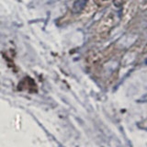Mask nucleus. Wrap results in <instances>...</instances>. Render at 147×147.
I'll use <instances>...</instances> for the list:
<instances>
[{"instance_id": "20e7f679", "label": "nucleus", "mask_w": 147, "mask_h": 147, "mask_svg": "<svg viewBox=\"0 0 147 147\" xmlns=\"http://www.w3.org/2000/svg\"><path fill=\"white\" fill-rule=\"evenodd\" d=\"M105 1H107V0H105Z\"/></svg>"}, {"instance_id": "7ed1b4c3", "label": "nucleus", "mask_w": 147, "mask_h": 147, "mask_svg": "<svg viewBox=\"0 0 147 147\" xmlns=\"http://www.w3.org/2000/svg\"><path fill=\"white\" fill-rule=\"evenodd\" d=\"M145 63H147V60H146V62H145Z\"/></svg>"}, {"instance_id": "f257e3e1", "label": "nucleus", "mask_w": 147, "mask_h": 147, "mask_svg": "<svg viewBox=\"0 0 147 147\" xmlns=\"http://www.w3.org/2000/svg\"><path fill=\"white\" fill-rule=\"evenodd\" d=\"M88 0H76V2L74 3L73 7H72V11L74 14H78L80 13L83 9L85 8L86 5Z\"/></svg>"}, {"instance_id": "f03ea898", "label": "nucleus", "mask_w": 147, "mask_h": 147, "mask_svg": "<svg viewBox=\"0 0 147 147\" xmlns=\"http://www.w3.org/2000/svg\"><path fill=\"white\" fill-rule=\"evenodd\" d=\"M124 1H125V0H113V4H114L115 7H121L122 5H123Z\"/></svg>"}]
</instances>
